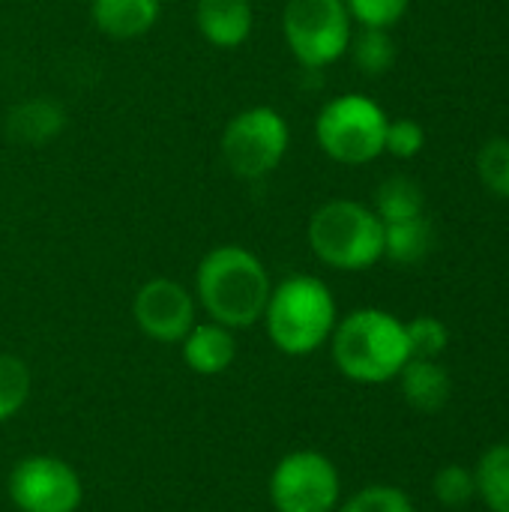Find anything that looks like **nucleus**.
<instances>
[{
  "instance_id": "f3484780",
  "label": "nucleus",
  "mask_w": 509,
  "mask_h": 512,
  "mask_svg": "<svg viewBox=\"0 0 509 512\" xmlns=\"http://www.w3.org/2000/svg\"><path fill=\"white\" fill-rule=\"evenodd\" d=\"M432 246H435V228L426 216L384 225V258H390L393 264L402 267L420 264L432 252Z\"/></svg>"
},
{
  "instance_id": "f257e3e1",
  "label": "nucleus",
  "mask_w": 509,
  "mask_h": 512,
  "mask_svg": "<svg viewBox=\"0 0 509 512\" xmlns=\"http://www.w3.org/2000/svg\"><path fill=\"white\" fill-rule=\"evenodd\" d=\"M273 279L264 261L237 243L210 249L195 270V300L210 321L228 330L261 324Z\"/></svg>"
},
{
  "instance_id": "a211bd4d",
  "label": "nucleus",
  "mask_w": 509,
  "mask_h": 512,
  "mask_svg": "<svg viewBox=\"0 0 509 512\" xmlns=\"http://www.w3.org/2000/svg\"><path fill=\"white\" fill-rule=\"evenodd\" d=\"M477 498L492 512H509V441L489 447L474 468Z\"/></svg>"
},
{
  "instance_id": "5701e85b",
  "label": "nucleus",
  "mask_w": 509,
  "mask_h": 512,
  "mask_svg": "<svg viewBox=\"0 0 509 512\" xmlns=\"http://www.w3.org/2000/svg\"><path fill=\"white\" fill-rule=\"evenodd\" d=\"M339 512H414V504L399 486L375 483V486H366V489L354 492L339 507Z\"/></svg>"
},
{
  "instance_id": "4be33fe9",
  "label": "nucleus",
  "mask_w": 509,
  "mask_h": 512,
  "mask_svg": "<svg viewBox=\"0 0 509 512\" xmlns=\"http://www.w3.org/2000/svg\"><path fill=\"white\" fill-rule=\"evenodd\" d=\"M405 333H408L411 357L417 360H438L450 345V330L435 315H420L414 321H405Z\"/></svg>"
},
{
  "instance_id": "1a4fd4ad",
  "label": "nucleus",
  "mask_w": 509,
  "mask_h": 512,
  "mask_svg": "<svg viewBox=\"0 0 509 512\" xmlns=\"http://www.w3.org/2000/svg\"><path fill=\"white\" fill-rule=\"evenodd\" d=\"M9 501L18 512H78L84 486L78 471L57 456H24L12 465Z\"/></svg>"
},
{
  "instance_id": "4468645a",
  "label": "nucleus",
  "mask_w": 509,
  "mask_h": 512,
  "mask_svg": "<svg viewBox=\"0 0 509 512\" xmlns=\"http://www.w3.org/2000/svg\"><path fill=\"white\" fill-rule=\"evenodd\" d=\"M66 126V111L60 102L45 99V96H33L18 102L9 117H6V132L15 144H27V147H42L48 141H54Z\"/></svg>"
},
{
  "instance_id": "b1692460",
  "label": "nucleus",
  "mask_w": 509,
  "mask_h": 512,
  "mask_svg": "<svg viewBox=\"0 0 509 512\" xmlns=\"http://www.w3.org/2000/svg\"><path fill=\"white\" fill-rule=\"evenodd\" d=\"M432 492H435L438 504H444V507H465L477 498L474 471H468L465 465H447L435 474Z\"/></svg>"
},
{
  "instance_id": "ddd939ff",
  "label": "nucleus",
  "mask_w": 509,
  "mask_h": 512,
  "mask_svg": "<svg viewBox=\"0 0 509 512\" xmlns=\"http://www.w3.org/2000/svg\"><path fill=\"white\" fill-rule=\"evenodd\" d=\"M162 15V0H90V21L108 39L147 36Z\"/></svg>"
},
{
  "instance_id": "dca6fc26",
  "label": "nucleus",
  "mask_w": 509,
  "mask_h": 512,
  "mask_svg": "<svg viewBox=\"0 0 509 512\" xmlns=\"http://www.w3.org/2000/svg\"><path fill=\"white\" fill-rule=\"evenodd\" d=\"M378 219L384 225H393V222H408V219H417V216H426V195H423V186L414 180V177H405V174H393L387 177L378 192H375V207Z\"/></svg>"
},
{
  "instance_id": "f03ea898",
  "label": "nucleus",
  "mask_w": 509,
  "mask_h": 512,
  "mask_svg": "<svg viewBox=\"0 0 509 512\" xmlns=\"http://www.w3.org/2000/svg\"><path fill=\"white\" fill-rule=\"evenodd\" d=\"M330 354L336 369L354 384L396 381L411 360L405 321L384 309H354L336 321Z\"/></svg>"
},
{
  "instance_id": "412c9836",
  "label": "nucleus",
  "mask_w": 509,
  "mask_h": 512,
  "mask_svg": "<svg viewBox=\"0 0 509 512\" xmlns=\"http://www.w3.org/2000/svg\"><path fill=\"white\" fill-rule=\"evenodd\" d=\"M477 177L483 189L509 201V138H489L477 153Z\"/></svg>"
},
{
  "instance_id": "7ed1b4c3",
  "label": "nucleus",
  "mask_w": 509,
  "mask_h": 512,
  "mask_svg": "<svg viewBox=\"0 0 509 512\" xmlns=\"http://www.w3.org/2000/svg\"><path fill=\"white\" fill-rule=\"evenodd\" d=\"M261 321L276 351L288 357H309L330 342L339 309L327 282L309 273H294L273 285Z\"/></svg>"
},
{
  "instance_id": "aec40b11",
  "label": "nucleus",
  "mask_w": 509,
  "mask_h": 512,
  "mask_svg": "<svg viewBox=\"0 0 509 512\" xmlns=\"http://www.w3.org/2000/svg\"><path fill=\"white\" fill-rule=\"evenodd\" d=\"M30 369L15 354H0V423L12 420L30 399Z\"/></svg>"
},
{
  "instance_id": "9d476101",
  "label": "nucleus",
  "mask_w": 509,
  "mask_h": 512,
  "mask_svg": "<svg viewBox=\"0 0 509 512\" xmlns=\"http://www.w3.org/2000/svg\"><path fill=\"white\" fill-rule=\"evenodd\" d=\"M198 300L177 279L156 276L147 279L132 300V318L138 330L162 345L183 342V336L198 324Z\"/></svg>"
},
{
  "instance_id": "423d86ee",
  "label": "nucleus",
  "mask_w": 509,
  "mask_h": 512,
  "mask_svg": "<svg viewBox=\"0 0 509 512\" xmlns=\"http://www.w3.org/2000/svg\"><path fill=\"white\" fill-rule=\"evenodd\" d=\"M282 36L291 57L309 69H327L348 54L354 21L345 0H285Z\"/></svg>"
},
{
  "instance_id": "6ab92c4d",
  "label": "nucleus",
  "mask_w": 509,
  "mask_h": 512,
  "mask_svg": "<svg viewBox=\"0 0 509 512\" xmlns=\"http://www.w3.org/2000/svg\"><path fill=\"white\" fill-rule=\"evenodd\" d=\"M348 54L354 60V66L369 75V78H381L393 69L396 63V42L390 36V30L381 27H360L351 36Z\"/></svg>"
},
{
  "instance_id": "f8f14e48",
  "label": "nucleus",
  "mask_w": 509,
  "mask_h": 512,
  "mask_svg": "<svg viewBox=\"0 0 509 512\" xmlns=\"http://www.w3.org/2000/svg\"><path fill=\"white\" fill-rule=\"evenodd\" d=\"M180 351H183V363L195 375L213 378V375H222L234 366L237 339H234V330H228L216 321H204V324H195L183 336Z\"/></svg>"
},
{
  "instance_id": "393cba45",
  "label": "nucleus",
  "mask_w": 509,
  "mask_h": 512,
  "mask_svg": "<svg viewBox=\"0 0 509 512\" xmlns=\"http://www.w3.org/2000/svg\"><path fill=\"white\" fill-rule=\"evenodd\" d=\"M345 6L354 24L390 30L393 24L405 18L411 0H345Z\"/></svg>"
},
{
  "instance_id": "9b49d317",
  "label": "nucleus",
  "mask_w": 509,
  "mask_h": 512,
  "mask_svg": "<svg viewBox=\"0 0 509 512\" xmlns=\"http://www.w3.org/2000/svg\"><path fill=\"white\" fill-rule=\"evenodd\" d=\"M195 27L213 48L234 51L252 36V0H195Z\"/></svg>"
},
{
  "instance_id": "0eeeda50",
  "label": "nucleus",
  "mask_w": 509,
  "mask_h": 512,
  "mask_svg": "<svg viewBox=\"0 0 509 512\" xmlns=\"http://www.w3.org/2000/svg\"><path fill=\"white\" fill-rule=\"evenodd\" d=\"M291 129L288 120L270 105H252L237 111L222 129V162L237 180H264L288 156Z\"/></svg>"
},
{
  "instance_id": "20e7f679",
  "label": "nucleus",
  "mask_w": 509,
  "mask_h": 512,
  "mask_svg": "<svg viewBox=\"0 0 509 512\" xmlns=\"http://www.w3.org/2000/svg\"><path fill=\"white\" fill-rule=\"evenodd\" d=\"M315 258L342 273H360L384 258V222L378 213L351 198L324 201L306 228Z\"/></svg>"
},
{
  "instance_id": "a878e982",
  "label": "nucleus",
  "mask_w": 509,
  "mask_h": 512,
  "mask_svg": "<svg viewBox=\"0 0 509 512\" xmlns=\"http://www.w3.org/2000/svg\"><path fill=\"white\" fill-rule=\"evenodd\" d=\"M426 147V129L411 120V117H399L387 123V135H384V153H390L393 159H417Z\"/></svg>"
},
{
  "instance_id": "39448f33",
  "label": "nucleus",
  "mask_w": 509,
  "mask_h": 512,
  "mask_svg": "<svg viewBox=\"0 0 509 512\" xmlns=\"http://www.w3.org/2000/svg\"><path fill=\"white\" fill-rule=\"evenodd\" d=\"M387 123L390 117L375 99L363 93H342L318 111L315 141L327 159L357 168L384 156Z\"/></svg>"
},
{
  "instance_id": "6e6552de",
  "label": "nucleus",
  "mask_w": 509,
  "mask_h": 512,
  "mask_svg": "<svg viewBox=\"0 0 509 512\" xmlns=\"http://www.w3.org/2000/svg\"><path fill=\"white\" fill-rule=\"evenodd\" d=\"M267 495L276 512H336L342 477L324 453L294 450L276 462Z\"/></svg>"
},
{
  "instance_id": "2eb2a0df",
  "label": "nucleus",
  "mask_w": 509,
  "mask_h": 512,
  "mask_svg": "<svg viewBox=\"0 0 509 512\" xmlns=\"http://www.w3.org/2000/svg\"><path fill=\"white\" fill-rule=\"evenodd\" d=\"M399 387H402L405 402L420 414H438L441 408H447L453 396L450 372L438 360L411 357L405 369L399 372Z\"/></svg>"
}]
</instances>
